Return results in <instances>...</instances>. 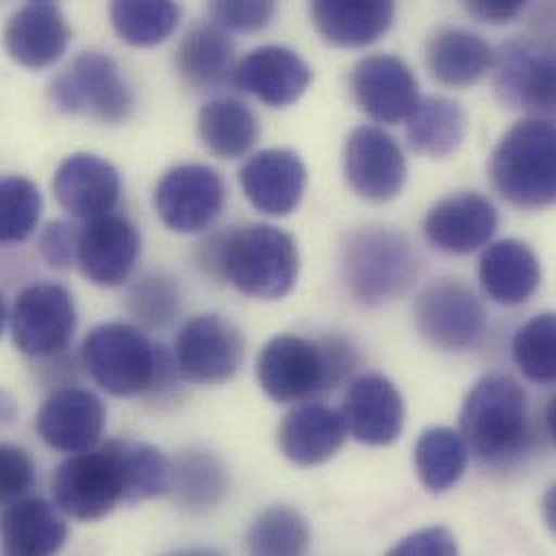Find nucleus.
Returning <instances> with one entry per match:
<instances>
[{
  "label": "nucleus",
  "instance_id": "obj_34",
  "mask_svg": "<svg viewBox=\"0 0 556 556\" xmlns=\"http://www.w3.org/2000/svg\"><path fill=\"white\" fill-rule=\"evenodd\" d=\"M109 15L115 33L126 43L152 48L174 35L180 7L176 0H111Z\"/></svg>",
  "mask_w": 556,
  "mask_h": 556
},
{
  "label": "nucleus",
  "instance_id": "obj_20",
  "mask_svg": "<svg viewBox=\"0 0 556 556\" xmlns=\"http://www.w3.org/2000/svg\"><path fill=\"white\" fill-rule=\"evenodd\" d=\"M52 191L65 213L87 222L115 211L122 198V176L106 159L76 152L56 167Z\"/></svg>",
  "mask_w": 556,
  "mask_h": 556
},
{
  "label": "nucleus",
  "instance_id": "obj_39",
  "mask_svg": "<svg viewBox=\"0 0 556 556\" xmlns=\"http://www.w3.org/2000/svg\"><path fill=\"white\" fill-rule=\"evenodd\" d=\"M128 479V505L169 494V459L152 444L122 440Z\"/></svg>",
  "mask_w": 556,
  "mask_h": 556
},
{
  "label": "nucleus",
  "instance_id": "obj_22",
  "mask_svg": "<svg viewBox=\"0 0 556 556\" xmlns=\"http://www.w3.org/2000/svg\"><path fill=\"white\" fill-rule=\"evenodd\" d=\"M235 85L265 102L283 109L294 104L312 83L309 65L286 46H261L232 70Z\"/></svg>",
  "mask_w": 556,
  "mask_h": 556
},
{
  "label": "nucleus",
  "instance_id": "obj_4",
  "mask_svg": "<svg viewBox=\"0 0 556 556\" xmlns=\"http://www.w3.org/2000/svg\"><path fill=\"white\" fill-rule=\"evenodd\" d=\"M355 346L340 336H274L258 353L256 375L276 403H299L336 390L357 366Z\"/></svg>",
  "mask_w": 556,
  "mask_h": 556
},
{
  "label": "nucleus",
  "instance_id": "obj_42",
  "mask_svg": "<svg viewBox=\"0 0 556 556\" xmlns=\"http://www.w3.org/2000/svg\"><path fill=\"white\" fill-rule=\"evenodd\" d=\"M76 243L78 228L67 222H52L39 237V252L52 269L65 271L76 263Z\"/></svg>",
  "mask_w": 556,
  "mask_h": 556
},
{
  "label": "nucleus",
  "instance_id": "obj_1",
  "mask_svg": "<svg viewBox=\"0 0 556 556\" xmlns=\"http://www.w3.org/2000/svg\"><path fill=\"white\" fill-rule=\"evenodd\" d=\"M459 427L468 451L494 470L522 466L538 442L529 394L503 372H490L472 386Z\"/></svg>",
  "mask_w": 556,
  "mask_h": 556
},
{
  "label": "nucleus",
  "instance_id": "obj_14",
  "mask_svg": "<svg viewBox=\"0 0 556 556\" xmlns=\"http://www.w3.org/2000/svg\"><path fill=\"white\" fill-rule=\"evenodd\" d=\"M342 167L349 187L368 202L394 200L407 180L399 141L379 126H357L344 143Z\"/></svg>",
  "mask_w": 556,
  "mask_h": 556
},
{
  "label": "nucleus",
  "instance_id": "obj_18",
  "mask_svg": "<svg viewBox=\"0 0 556 556\" xmlns=\"http://www.w3.org/2000/svg\"><path fill=\"white\" fill-rule=\"evenodd\" d=\"M498 208L490 198L462 191L433 204L422 228L427 241L440 252L468 256L490 243L498 230Z\"/></svg>",
  "mask_w": 556,
  "mask_h": 556
},
{
  "label": "nucleus",
  "instance_id": "obj_44",
  "mask_svg": "<svg viewBox=\"0 0 556 556\" xmlns=\"http://www.w3.org/2000/svg\"><path fill=\"white\" fill-rule=\"evenodd\" d=\"M464 7L481 22L507 24L522 13L529 0H462Z\"/></svg>",
  "mask_w": 556,
  "mask_h": 556
},
{
  "label": "nucleus",
  "instance_id": "obj_41",
  "mask_svg": "<svg viewBox=\"0 0 556 556\" xmlns=\"http://www.w3.org/2000/svg\"><path fill=\"white\" fill-rule=\"evenodd\" d=\"M35 485V464L15 444L0 442V507L22 498Z\"/></svg>",
  "mask_w": 556,
  "mask_h": 556
},
{
  "label": "nucleus",
  "instance_id": "obj_21",
  "mask_svg": "<svg viewBox=\"0 0 556 556\" xmlns=\"http://www.w3.org/2000/svg\"><path fill=\"white\" fill-rule=\"evenodd\" d=\"M239 182L256 211L269 217H286L303 200L307 172L296 152L274 148L248 159L239 172Z\"/></svg>",
  "mask_w": 556,
  "mask_h": 556
},
{
  "label": "nucleus",
  "instance_id": "obj_7",
  "mask_svg": "<svg viewBox=\"0 0 556 556\" xmlns=\"http://www.w3.org/2000/svg\"><path fill=\"white\" fill-rule=\"evenodd\" d=\"M52 498L59 511L78 522H98L119 505H128L122 440L74 453L59 464L52 477Z\"/></svg>",
  "mask_w": 556,
  "mask_h": 556
},
{
  "label": "nucleus",
  "instance_id": "obj_32",
  "mask_svg": "<svg viewBox=\"0 0 556 556\" xmlns=\"http://www.w3.org/2000/svg\"><path fill=\"white\" fill-rule=\"evenodd\" d=\"M198 130L211 154L235 161L256 146L261 122L245 102L237 98H217L202 106Z\"/></svg>",
  "mask_w": 556,
  "mask_h": 556
},
{
  "label": "nucleus",
  "instance_id": "obj_19",
  "mask_svg": "<svg viewBox=\"0 0 556 556\" xmlns=\"http://www.w3.org/2000/svg\"><path fill=\"white\" fill-rule=\"evenodd\" d=\"M340 412L346 431L366 446H388L401 438L405 427L403 396L379 372H368L351 381Z\"/></svg>",
  "mask_w": 556,
  "mask_h": 556
},
{
  "label": "nucleus",
  "instance_id": "obj_29",
  "mask_svg": "<svg viewBox=\"0 0 556 556\" xmlns=\"http://www.w3.org/2000/svg\"><path fill=\"white\" fill-rule=\"evenodd\" d=\"M176 70L195 91L219 89L235 70V43L228 30L215 22L191 26L178 46Z\"/></svg>",
  "mask_w": 556,
  "mask_h": 556
},
{
  "label": "nucleus",
  "instance_id": "obj_13",
  "mask_svg": "<svg viewBox=\"0 0 556 556\" xmlns=\"http://www.w3.org/2000/svg\"><path fill=\"white\" fill-rule=\"evenodd\" d=\"M154 208L174 232H204L226 208V185L208 165H178L159 180Z\"/></svg>",
  "mask_w": 556,
  "mask_h": 556
},
{
  "label": "nucleus",
  "instance_id": "obj_16",
  "mask_svg": "<svg viewBox=\"0 0 556 556\" xmlns=\"http://www.w3.org/2000/svg\"><path fill=\"white\" fill-rule=\"evenodd\" d=\"M35 427L48 448L74 455L100 444L106 427V407L93 392L65 386L41 403Z\"/></svg>",
  "mask_w": 556,
  "mask_h": 556
},
{
  "label": "nucleus",
  "instance_id": "obj_12",
  "mask_svg": "<svg viewBox=\"0 0 556 556\" xmlns=\"http://www.w3.org/2000/svg\"><path fill=\"white\" fill-rule=\"evenodd\" d=\"M245 357V340L239 327L219 314L189 318L176 336L174 362L180 377L195 386L230 381Z\"/></svg>",
  "mask_w": 556,
  "mask_h": 556
},
{
  "label": "nucleus",
  "instance_id": "obj_47",
  "mask_svg": "<svg viewBox=\"0 0 556 556\" xmlns=\"http://www.w3.org/2000/svg\"><path fill=\"white\" fill-rule=\"evenodd\" d=\"M33 2H48V0H33Z\"/></svg>",
  "mask_w": 556,
  "mask_h": 556
},
{
  "label": "nucleus",
  "instance_id": "obj_8",
  "mask_svg": "<svg viewBox=\"0 0 556 556\" xmlns=\"http://www.w3.org/2000/svg\"><path fill=\"white\" fill-rule=\"evenodd\" d=\"M52 104L67 115H85L102 124L126 122L135 93L117 61L104 52H80L50 83Z\"/></svg>",
  "mask_w": 556,
  "mask_h": 556
},
{
  "label": "nucleus",
  "instance_id": "obj_27",
  "mask_svg": "<svg viewBox=\"0 0 556 556\" xmlns=\"http://www.w3.org/2000/svg\"><path fill=\"white\" fill-rule=\"evenodd\" d=\"M479 281L492 301L522 305L542 286V263L525 241L501 239L481 254Z\"/></svg>",
  "mask_w": 556,
  "mask_h": 556
},
{
  "label": "nucleus",
  "instance_id": "obj_9",
  "mask_svg": "<svg viewBox=\"0 0 556 556\" xmlns=\"http://www.w3.org/2000/svg\"><path fill=\"white\" fill-rule=\"evenodd\" d=\"M416 327L435 349L466 353L485 340L488 314L479 296L459 281L429 283L416 299Z\"/></svg>",
  "mask_w": 556,
  "mask_h": 556
},
{
  "label": "nucleus",
  "instance_id": "obj_40",
  "mask_svg": "<svg viewBox=\"0 0 556 556\" xmlns=\"http://www.w3.org/2000/svg\"><path fill=\"white\" fill-rule=\"evenodd\" d=\"M278 9V0H208V11L226 30L254 33L265 28Z\"/></svg>",
  "mask_w": 556,
  "mask_h": 556
},
{
  "label": "nucleus",
  "instance_id": "obj_2",
  "mask_svg": "<svg viewBox=\"0 0 556 556\" xmlns=\"http://www.w3.org/2000/svg\"><path fill=\"white\" fill-rule=\"evenodd\" d=\"M87 375L111 396L165 399L178 392V366L174 357L154 344L139 327L102 323L93 327L80 346Z\"/></svg>",
  "mask_w": 556,
  "mask_h": 556
},
{
  "label": "nucleus",
  "instance_id": "obj_17",
  "mask_svg": "<svg viewBox=\"0 0 556 556\" xmlns=\"http://www.w3.org/2000/svg\"><path fill=\"white\" fill-rule=\"evenodd\" d=\"M351 91L357 106L381 124L405 122L420 100L418 78L394 54H370L355 63Z\"/></svg>",
  "mask_w": 556,
  "mask_h": 556
},
{
  "label": "nucleus",
  "instance_id": "obj_10",
  "mask_svg": "<svg viewBox=\"0 0 556 556\" xmlns=\"http://www.w3.org/2000/svg\"><path fill=\"white\" fill-rule=\"evenodd\" d=\"M76 323V303L63 283H30L11 309L13 344L28 357H54L70 344Z\"/></svg>",
  "mask_w": 556,
  "mask_h": 556
},
{
  "label": "nucleus",
  "instance_id": "obj_36",
  "mask_svg": "<svg viewBox=\"0 0 556 556\" xmlns=\"http://www.w3.org/2000/svg\"><path fill=\"white\" fill-rule=\"evenodd\" d=\"M511 355L522 375L535 383L556 381V318L544 312L518 329L511 342Z\"/></svg>",
  "mask_w": 556,
  "mask_h": 556
},
{
  "label": "nucleus",
  "instance_id": "obj_30",
  "mask_svg": "<svg viewBox=\"0 0 556 556\" xmlns=\"http://www.w3.org/2000/svg\"><path fill=\"white\" fill-rule=\"evenodd\" d=\"M490 43L462 26H444L427 43L429 74L446 87H472L492 65Z\"/></svg>",
  "mask_w": 556,
  "mask_h": 556
},
{
  "label": "nucleus",
  "instance_id": "obj_31",
  "mask_svg": "<svg viewBox=\"0 0 556 556\" xmlns=\"http://www.w3.org/2000/svg\"><path fill=\"white\" fill-rule=\"evenodd\" d=\"M405 122L409 148L429 159L455 154L468 135V115L464 106L444 96L420 98Z\"/></svg>",
  "mask_w": 556,
  "mask_h": 556
},
{
  "label": "nucleus",
  "instance_id": "obj_15",
  "mask_svg": "<svg viewBox=\"0 0 556 556\" xmlns=\"http://www.w3.org/2000/svg\"><path fill=\"white\" fill-rule=\"evenodd\" d=\"M141 256L137 226L117 213L87 219L78 228L76 265L85 279L102 288H115L132 276Z\"/></svg>",
  "mask_w": 556,
  "mask_h": 556
},
{
  "label": "nucleus",
  "instance_id": "obj_25",
  "mask_svg": "<svg viewBox=\"0 0 556 556\" xmlns=\"http://www.w3.org/2000/svg\"><path fill=\"white\" fill-rule=\"evenodd\" d=\"M67 525L59 509L39 496L17 498L0 511V553L43 556L59 553L67 542Z\"/></svg>",
  "mask_w": 556,
  "mask_h": 556
},
{
  "label": "nucleus",
  "instance_id": "obj_23",
  "mask_svg": "<svg viewBox=\"0 0 556 556\" xmlns=\"http://www.w3.org/2000/svg\"><path fill=\"white\" fill-rule=\"evenodd\" d=\"M70 26L50 2H30L11 13L2 30L7 54L26 70H46L67 50Z\"/></svg>",
  "mask_w": 556,
  "mask_h": 556
},
{
  "label": "nucleus",
  "instance_id": "obj_43",
  "mask_svg": "<svg viewBox=\"0 0 556 556\" xmlns=\"http://www.w3.org/2000/svg\"><path fill=\"white\" fill-rule=\"evenodd\" d=\"M390 555H459V546L446 527H427L396 544Z\"/></svg>",
  "mask_w": 556,
  "mask_h": 556
},
{
  "label": "nucleus",
  "instance_id": "obj_11",
  "mask_svg": "<svg viewBox=\"0 0 556 556\" xmlns=\"http://www.w3.org/2000/svg\"><path fill=\"white\" fill-rule=\"evenodd\" d=\"M490 70L501 102L538 117L553 115L556 67L551 43L509 39L492 54Z\"/></svg>",
  "mask_w": 556,
  "mask_h": 556
},
{
  "label": "nucleus",
  "instance_id": "obj_6",
  "mask_svg": "<svg viewBox=\"0 0 556 556\" xmlns=\"http://www.w3.org/2000/svg\"><path fill=\"white\" fill-rule=\"evenodd\" d=\"M340 271L349 294L364 305L403 296L418 278L420 258L412 241L390 228H364L346 237Z\"/></svg>",
  "mask_w": 556,
  "mask_h": 556
},
{
  "label": "nucleus",
  "instance_id": "obj_37",
  "mask_svg": "<svg viewBox=\"0 0 556 556\" xmlns=\"http://www.w3.org/2000/svg\"><path fill=\"white\" fill-rule=\"evenodd\" d=\"M182 303L178 279L169 274H148L137 279L126 294V309L143 329L169 327Z\"/></svg>",
  "mask_w": 556,
  "mask_h": 556
},
{
  "label": "nucleus",
  "instance_id": "obj_33",
  "mask_svg": "<svg viewBox=\"0 0 556 556\" xmlns=\"http://www.w3.org/2000/svg\"><path fill=\"white\" fill-rule=\"evenodd\" d=\"M470 451L462 433L448 427L422 431L414 446V464L422 488L431 494L453 490L466 475Z\"/></svg>",
  "mask_w": 556,
  "mask_h": 556
},
{
  "label": "nucleus",
  "instance_id": "obj_38",
  "mask_svg": "<svg viewBox=\"0 0 556 556\" xmlns=\"http://www.w3.org/2000/svg\"><path fill=\"white\" fill-rule=\"evenodd\" d=\"M43 200L35 182L22 176L0 178V245L24 243L37 228Z\"/></svg>",
  "mask_w": 556,
  "mask_h": 556
},
{
  "label": "nucleus",
  "instance_id": "obj_3",
  "mask_svg": "<svg viewBox=\"0 0 556 556\" xmlns=\"http://www.w3.org/2000/svg\"><path fill=\"white\" fill-rule=\"evenodd\" d=\"M200 263L206 271L226 278L239 292L278 301L299 278V250L294 239L269 224H250L204 241Z\"/></svg>",
  "mask_w": 556,
  "mask_h": 556
},
{
  "label": "nucleus",
  "instance_id": "obj_46",
  "mask_svg": "<svg viewBox=\"0 0 556 556\" xmlns=\"http://www.w3.org/2000/svg\"><path fill=\"white\" fill-rule=\"evenodd\" d=\"M4 323H7V305H4V299H2V294H0V336H2Z\"/></svg>",
  "mask_w": 556,
  "mask_h": 556
},
{
  "label": "nucleus",
  "instance_id": "obj_26",
  "mask_svg": "<svg viewBox=\"0 0 556 556\" xmlns=\"http://www.w3.org/2000/svg\"><path fill=\"white\" fill-rule=\"evenodd\" d=\"M396 0H309L318 35L338 48H364L388 33Z\"/></svg>",
  "mask_w": 556,
  "mask_h": 556
},
{
  "label": "nucleus",
  "instance_id": "obj_24",
  "mask_svg": "<svg viewBox=\"0 0 556 556\" xmlns=\"http://www.w3.org/2000/svg\"><path fill=\"white\" fill-rule=\"evenodd\" d=\"M346 433L342 412L323 403H303L281 420L279 451L299 468H316L342 448Z\"/></svg>",
  "mask_w": 556,
  "mask_h": 556
},
{
  "label": "nucleus",
  "instance_id": "obj_45",
  "mask_svg": "<svg viewBox=\"0 0 556 556\" xmlns=\"http://www.w3.org/2000/svg\"><path fill=\"white\" fill-rule=\"evenodd\" d=\"M17 416V405L13 396L4 390H0V429H7Z\"/></svg>",
  "mask_w": 556,
  "mask_h": 556
},
{
  "label": "nucleus",
  "instance_id": "obj_5",
  "mask_svg": "<svg viewBox=\"0 0 556 556\" xmlns=\"http://www.w3.org/2000/svg\"><path fill=\"white\" fill-rule=\"evenodd\" d=\"M490 178L516 208H551L556 200L555 122L533 115L514 124L492 152Z\"/></svg>",
  "mask_w": 556,
  "mask_h": 556
},
{
  "label": "nucleus",
  "instance_id": "obj_35",
  "mask_svg": "<svg viewBox=\"0 0 556 556\" xmlns=\"http://www.w3.org/2000/svg\"><path fill=\"white\" fill-rule=\"evenodd\" d=\"M307 548V520L292 507L274 505L265 509L248 531V551L252 555H305Z\"/></svg>",
  "mask_w": 556,
  "mask_h": 556
},
{
  "label": "nucleus",
  "instance_id": "obj_28",
  "mask_svg": "<svg viewBox=\"0 0 556 556\" xmlns=\"http://www.w3.org/2000/svg\"><path fill=\"white\" fill-rule=\"evenodd\" d=\"M169 494L191 516L215 511L230 492V472L224 459L206 448H189L174 457Z\"/></svg>",
  "mask_w": 556,
  "mask_h": 556
}]
</instances>
